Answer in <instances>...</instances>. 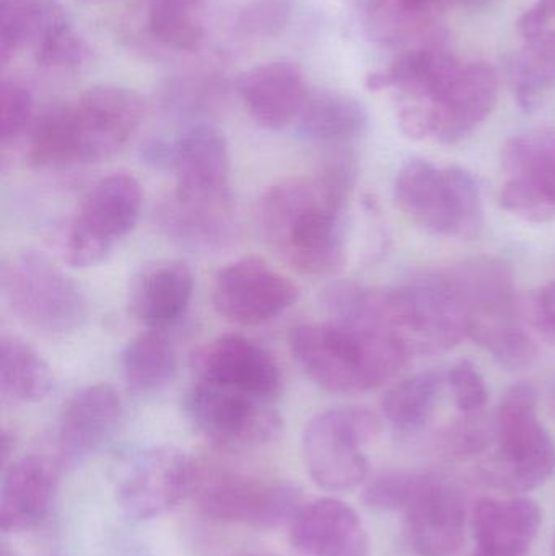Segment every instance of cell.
I'll list each match as a JSON object with an SVG mask.
<instances>
[{"instance_id": "obj_12", "label": "cell", "mask_w": 555, "mask_h": 556, "mask_svg": "<svg viewBox=\"0 0 555 556\" xmlns=\"http://www.w3.org/2000/svg\"><path fill=\"white\" fill-rule=\"evenodd\" d=\"M299 294L289 277L256 256L227 264L212 285L215 311L238 326H260L276 319L297 303Z\"/></svg>"}, {"instance_id": "obj_31", "label": "cell", "mask_w": 555, "mask_h": 556, "mask_svg": "<svg viewBox=\"0 0 555 556\" xmlns=\"http://www.w3.org/2000/svg\"><path fill=\"white\" fill-rule=\"evenodd\" d=\"M68 18L55 0H0V61L5 64L23 46H35L52 26Z\"/></svg>"}, {"instance_id": "obj_7", "label": "cell", "mask_w": 555, "mask_h": 556, "mask_svg": "<svg viewBox=\"0 0 555 556\" xmlns=\"http://www.w3.org/2000/svg\"><path fill=\"white\" fill-rule=\"evenodd\" d=\"M142 204V186L129 173L101 178L87 192L77 214L59 230V256L80 269L104 263L136 228Z\"/></svg>"}, {"instance_id": "obj_30", "label": "cell", "mask_w": 555, "mask_h": 556, "mask_svg": "<svg viewBox=\"0 0 555 556\" xmlns=\"http://www.w3.org/2000/svg\"><path fill=\"white\" fill-rule=\"evenodd\" d=\"M121 375L136 394H155L172 384L178 369L175 346L165 330H150L127 342L119 356Z\"/></svg>"}, {"instance_id": "obj_45", "label": "cell", "mask_w": 555, "mask_h": 556, "mask_svg": "<svg viewBox=\"0 0 555 556\" xmlns=\"http://www.w3.org/2000/svg\"><path fill=\"white\" fill-rule=\"evenodd\" d=\"M403 12L436 23V16L445 10L453 0H393Z\"/></svg>"}, {"instance_id": "obj_10", "label": "cell", "mask_w": 555, "mask_h": 556, "mask_svg": "<svg viewBox=\"0 0 555 556\" xmlns=\"http://www.w3.org/2000/svg\"><path fill=\"white\" fill-rule=\"evenodd\" d=\"M199 513L211 521L276 529L292 522L302 492L292 483L263 482L237 472L199 470L192 492Z\"/></svg>"}, {"instance_id": "obj_40", "label": "cell", "mask_w": 555, "mask_h": 556, "mask_svg": "<svg viewBox=\"0 0 555 556\" xmlns=\"http://www.w3.org/2000/svg\"><path fill=\"white\" fill-rule=\"evenodd\" d=\"M449 384L456 407L463 414H478L488 402L489 392L484 378L469 359H459L452 366L449 372Z\"/></svg>"}, {"instance_id": "obj_25", "label": "cell", "mask_w": 555, "mask_h": 556, "mask_svg": "<svg viewBox=\"0 0 555 556\" xmlns=\"http://www.w3.org/2000/svg\"><path fill=\"white\" fill-rule=\"evenodd\" d=\"M194 277L182 261H156L143 267L129 288V313L150 330H166L185 317Z\"/></svg>"}, {"instance_id": "obj_8", "label": "cell", "mask_w": 555, "mask_h": 556, "mask_svg": "<svg viewBox=\"0 0 555 556\" xmlns=\"http://www.w3.org/2000/svg\"><path fill=\"white\" fill-rule=\"evenodd\" d=\"M380 420L367 407L329 408L303 430L302 453L310 479L325 492H349L367 480L364 447L380 433Z\"/></svg>"}, {"instance_id": "obj_14", "label": "cell", "mask_w": 555, "mask_h": 556, "mask_svg": "<svg viewBox=\"0 0 555 556\" xmlns=\"http://www.w3.org/2000/svg\"><path fill=\"white\" fill-rule=\"evenodd\" d=\"M199 381L225 386L274 402L282 391V372L261 343L241 333H225L205 343L192 356Z\"/></svg>"}, {"instance_id": "obj_46", "label": "cell", "mask_w": 555, "mask_h": 556, "mask_svg": "<svg viewBox=\"0 0 555 556\" xmlns=\"http://www.w3.org/2000/svg\"><path fill=\"white\" fill-rule=\"evenodd\" d=\"M13 447H15V438H13L12 433L9 431H3L2 433V463H9L10 454L13 453Z\"/></svg>"}, {"instance_id": "obj_19", "label": "cell", "mask_w": 555, "mask_h": 556, "mask_svg": "<svg viewBox=\"0 0 555 556\" xmlns=\"http://www.w3.org/2000/svg\"><path fill=\"white\" fill-rule=\"evenodd\" d=\"M155 222L173 244L191 253H218L238 238L234 199L199 201L173 192L156 207Z\"/></svg>"}, {"instance_id": "obj_51", "label": "cell", "mask_w": 555, "mask_h": 556, "mask_svg": "<svg viewBox=\"0 0 555 556\" xmlns=\"http://www.w3.org/2000/svg\"><path fill=\"white\" fill-rule=\"evenodd\" d=\"M243 556H263V555H243Z\"/></svg>"}, {"instance_id": "obj_4", "label": "cell", "mask_w": 555, "mask_h": 556, "mask_svg": "<svg viewBox=\"0 0 555 556\" xmlns=\"http://www.w3.org/2000/svg\"><path fill=\"white\" fill-rule=\"evenodd\" d=\"M538 392L530 382L508 389L497 408V453L484 467V480L508 493H528L555 473V443L537 415Z\"/></svg>"}, {"instance_id": "obj_36", "label": "cell", "mask_w": 555, "mask_h": 556, "mask_svg": "<svg viewBox=\"0 0 555 556\" xmlns=\"http://www.w3.org/2000/svg\"><path fill=\"white\" fill-rule=\"evenodd\" d=\"M427 479L420 473H381L365 483L362 502L375 511H406Z\"/></svg>"}, {"instance_id": "obj_43", "label": "cell", "mask_w": 555, "mask_h": 556, "mask_svg": "<svg viewBox=\"0 0 555 556\" xmlns=\"http://www.w3.org/2000/svg\"><path fill=\"white\" fill-rule=\"evenodd\" d=\"M518 29L525 39L555 33V0H538L521 15Z\"/></svg>"}, {"instance_id": "obj_3", "label": "cell", "mask_w": 555, "mask_h": 556, "mask_svg": "<svg viewBox=\"0 0 555 556\" xmlns=\"http://www.w3.org/2000/svg\"><path fill=\"white\" fill-rule=\"evenodd\" d=\"M354 320L393 333L407 353H439L468 336V316L449 277L420 274L400 287L367 290Z\"/></svg>"}, {"instance_id": "obj_16", "label": "cell", "mask_w": 555, "mask_h": 556, "mask_svg": "<svg viewBox=\"0 0 555 556\" xmlns=\"http://www.w3.org/2000/svg\"><path fill=\"white\" fill-rule=\"evenodd\" d=\"M123 402L113 386L93 384L75 392L62 408L55 430V459L65 467L80 466L103 450L119 428Z\"/></svg>"}, {"instance_id": "obj_34", "label": "cell", "mask_w": 555, "mask_h": 556, "mask_svg": "<svg viewBox=\"0 0 555 556\" xmlns=\"http://www.w3.org/2000/svg\"><path fill=\"white\" fill-rule=\"evenodd\" d=\"M440 388L442 375L436 371L419 372L398 382L381 402L384 417L398 430H419L432 415Z\"/></svg>"}, {"instance_id": "obj_42", "label": "cell", "mask_w": 555, "mask_h": 556, "mask_svg": "<svg viewBox=\"0 0 555 556\" xmlns=\"http://www.w3.org/2000/svg\"><path fill=\"white\" fill-rule=\"evenodd\" d=\"M472 421L475 420L463 421L446 434L445 444L450 453H455L456 456H472L488 447V431Z\"/></svg>"}, {"instance_id": "obj_37", "label": "cell", "mask_w": 555, "mask_h": 556, "mask_svg": "<svg viewBox=\"0 0 555 556\" xmlns=\"http://www.w3.org/2000/svg\"><path fill=\"white\" fill-rule=\"evenodd\" d=\"M446 173H449L450 185H452L453 195H455L456 218H458L456 238L475 240L481 235L482 227H484L481 186H479L478 178L466 169L453 166V168L446 169Z\"/></svg>"}, {"instance_id": "obj_5", "label": "cell", "mask_w": 555, "mask_h": 556, "mask_svg": "<svg viewBox=\"0 0 555 556\" xmlns=\"http://www.w3.org/2000/svg\"><path fill=\"white\" fill-rule=\"evenodd\" d=\"M2 290L12 313L48 337L74 333L87 319V300L77 281L46 254L23 250L2 267Z\"/></svg>"}, {"instance_id": "obj_52", "label": "cell", "mask_w": 555, "mask_h": 556, "mask_svg": "<svg viewBox=\"0 0 555 556\" xmlns=\"http://www.w3.org/2000/svg\"><path fill=\"white\" fill-rule=\"evenodd\" d=\"M554 554H555V538H554Z\"/></svg>"}, {"instance_id": "obj_35", "label": "cell", "mask_w": 555, "mask_h": 556, "mask_svg": "<svg viewBox=\"0 0 555 556\" xmlns=\"http://www.w3.org/2000/svg\"><path fill=\"white\" fill-rule=\"evenodd\" d=\"M225 87L214 75H185L166 87L165 106L179 116H204L220 106Z\"/></svg>"}, {"instance_id": "obj_6", "label": "cell", "mask_w": 555, "mask_h": 556, "mask_svg": "<svg viewBox=\"0 0 555 556\" xmlns=\"http://www.w3.org/2000/svg\"><path fill=\"white\" fill-rule=\"evenodd\" d=\"M142 94L119 85H98L71 106L58 108L65 165H87L116 155L146 119Z\"/></svg>"}, {"instance_id": "obj_32", "label": "cell", "mask_w": 555, "mask_h": 556, "mask_svg": "<svg viewBox=\"0 0 555 556\" xmlns=\"http://www.w3.org/2000/svg\"><path fill=\"white\" fill-rule=\"evenodd\" d=\"M525 41V48L508 59V78L521 110L533 111L555 84V33Z\"/></svg>"}, {"instance_id": "obj_33", "label": "cell", "mask_w": 555, "mask_h": 556, "mask_svg": "<svg viewBox=\"0 0 555 556\" xmlns=\"http://www.w3.org/2000/svg\"><path fill=\"white\" fill-rule=\"evenodd\" d=\"M202 0H147V29L160 45L175 51H198L204 42L199 20Z\"/></svg>"}, {"instance_id": "obj_44", "label": "cell", "mask_w": 555, "mask_h": 556, "mask_svg": "<svg viewBox=\"0 0 555 556\" xmlns=\"http://www.w3.org/2000/svg\"><path fill=\"white\" fill-rule=\"evenodd\" d=\"M534 320L543 332L555 336V281L538 293L534 301Z\"/></svg>"}, {"instance_id": "obj_53", "label": "cell", "mask_w": 555, "mask_h": 556, "mask_svg": "<svg viewBox=\"0 0 555 556\" xmlns=\"http://www.w3.org/2000/svg\"><path fill=\"white\" fill-rule=\"evenodd\" d=\"M475 556H482V555L476 554Z\"/></svg>"}, {"instance_id": "obj_1", "label": "cell", "mask_w": 555, "mask_h": 556, "mask_svg": "<svg viewBox=\"0 0 555 556\" xmlns=\"http://www.w3.org/2000/svg\"><path fill=\"white\" fill-rule=\"evenodd\" d=\"M355 162L336 156L319 175L283 179L264 192V238L290 267L305 276L338 274L348 261V204Z\"/></svg>"}, {"instance_id": "obj_22", "label": "cell", "mask_w": 555, "mask_h": 556, "mask_svg": "<svg viewBox=\"0 0 555 556\" xmlns=\"http://www.w3.org/2000/svg\"><path fill=\"white\" fill-rule=\"evenodd\" d=\"M238 93L251 117L270 130L295 124L312 94L302 68L286 61L266 62L244 72Z\"/></svg>"}, {"instance_id": "obj_47", "label": "cell", "mask_w": 555, "mask_h": 556, "mask_svg": "<svg viewBox=\"0 0 555 556\" xmlns=\"http://www.w3.org/2000/svg\"><path fill=\"white\" fill-rule=\"evenodd\" d=\"M495 2V0H465L466 5L469 9H484L489 3Z\"/></svg>"}, {"instance_id": "obj_13", "label": "cell", "mask_w": 555, "mask_h": 556, "mask_svg": "<svg viewBox=\"0 0 555 556\" xmlns=\"http://www.w3.org/2000/svg\"><path fill=\"white\" fill-rule=\"evenodd\" d=\"M508 182L502 207L534 224L555 218V132L530 130L512 137L502 149Z\"/></svg>"}, {"instance_id": "obj_18", "label": "cell", "mask_w": 555, "mask_h": 556, "mask_svg": "<svg viewBox=\"0 0 555 556\" xmlns=\"http://www.w3.org/2000/svg\"><path fill=\"white\" fill-rule=\"evenodd\" d=\"M61 464L55 457L33 456L13 460L0 485V529L20 534L38 528L51 515L59 489Z\"/></svg>"}, {"instance_id": "obj_24", "label": "cell", "mask_w": 555, "mask_h": 556, "mask_svg": "<svg viewBox=\"0 0 555 556\" xmlns=\"http://www.w3.org/2000/svg\"><path fill=\"white\" fill-rule=\"evenodd\" d=\"M394 199L404 215L427 233L456 237L455 195L446 169L427 160H407L394 181Z\"/></svg>"}, {"instance_id": "obj_49", "label": "cell", "mask_w": 555, "mask_h": 556, "mask_svg": "<svg viewBox=\"0 0 555 556\" xmlns=\"http://www.w3.org/2000/svg\"><path fill=\"white\" fill-rule=\"evenodd\" d=\"M0 556H18L15 554V552L9 551V548L3 545L2 552H0Z\"/></svg>"}, {"instance_id": "obj_20", "label": "cell", "mask_w": 555, "mask_h": 556, "mask_svg": "<svg viewBox=\"0 0 555 556\" xmlns=\"http://www.w3.org/2000/svg\"><path fill=\"white\" fill-rule=\"evenodd\" d=\"M407 535L419 556H453L465 542V500L429 477L406 508Z\"/></svg>"}, {"instance_id": "obj_38", "label": "cell", "mask_w": 555, "mask_h": 556, "mask_svg": "<svg viewBox=\"0 0 555 556\" xmlns=\"http://www.w3.org/2000/svg\"><path fill=\"white\" fill-rule=\"evenodd\" d=\"M87 45L72 28L71 20L52 26L36 45V62L45 68H75L87 59Z\"/></svg>"}, {"instance_id": "obj_2", "label": "cell", "mask_w": 555, "mask_h": 556, "mask_svg": "<svg viewBox=\"0 0 555 556\" xmlns=\"http://www.w3.org/2000/svg\"><path fill=\"white\" fill-rule=\"evenodd\" d=\"M290 350L310 381L332 394L354 395L390 381L406 365V346L364 323H306L290 333Z\"/></svg>"}, {"instance_id": "obj_23", "label": "cell", "mask_w": 555, "mask_h": 556, "mask_svg": "<svg viewBox=\"0 0 555 556\" xmlns=\"http://www.w3.org/2000/svg\"><path fill=\"white\" fill-rule=\"evenodd\" d=\"M499 78L484 62L462 65L433 103L436 137L442 143L466 139L497 104Z\"/></svg>"}, {"instance_id": "obj_26", "label": "cell", "mask_w": 555, "mask_h": 556, "mask_svg": "<svg viewBox=\"0 0 555 556\" xmlns=\"http://www.w3.org/2000/svg\"><path fill=\"white\" fill-rule=\"evenodd\" d=\"M543 526V509L528 496L482 498L472 511L478 554L527 556Z\"/></svg>"}, {"instance_id": "obj_11", "label": "cell", "mask_w": 555, "mask_h": 556, "mask_svg": "<svg viewBox=\"0 0 555 556\" xmlns=\"http://www.w3.org/2000/svg\"><path fill=\"white\" fill-rule=\"evenodd\" d=\"M201 466L172 446L150 447L129 460L117 480L116 500L133 521H150L194 492Z\"/></svg>"}, {"instance_id": "obj_48", "label": "cell", "mask_w": 555, "mask_h": 556, "mask_svg": "<svg viewBox=\"0 0 555 556\" xmlns=\"http://www.w3.org/2000/svg\"><path fill=\"white\" fill-rule=\"evenodd\" d=\"M550 402H551V408H553V412L555 414V382L553 384V388H551Z\"/></svg>"}, {"instance_id": "obj_17", "label": "cell", "mask_w": 555, "mask_h": 556, "mask_svg": "<svg viewBox=\"0 0 555 556\" xmlns=\"http://www.w3.org/2000/svg\"><path fill=\"white\" fill-rule=\"evenodd\" d=\"M446 277L465 307L469 337L521 324L514 273L507 264L479 257L453 267Z\"/></svg>"}, {"instance_id": "obj_50", "label": "cell", "mask_w": 555, "mask_h": 556, "mask_svg": "<svg viewBox=\"0 0 555 556\" xmlns=\"http://www.w3.org/2000/svg\"><path fill=\"white\" fill-rule=\"evenodd\" d=\"M78 2H84V3H103V2H108V0H78Z\"/></svg>"}, {"instance_id": "obj_28", "label": "cell", "mask_w": 555, "mask_h": 556, "mask_svg": "<svg viewBox=\"0 0 555 556\" xmlns=\"http://www.w3.org/2000/svg\"><path fill=\"white\" fill-rule=\"evenodd\" d=\"M368 114L351 94L319 91L310 94L295 123L297 136L306 142L339 146L364 136Z\"/></svg>"}, {"instance_id": "obj_39", "label": "cell", "mask_w": 555, "mask_h": 556, "mask_svg": "<svg viewBox=\"0 0 555 556\" xmlns=\"http://www.w3.org/2000/svg\"><path fill=\"white\" fill-rule=\"evenodd\" d=\"M33 103L31 93L25 85L18 81L3 80L0 87V140L2 146L15 142L20 136L31 126Z\"/></svg>"}, {"instance_id": "obj_27", "label": "cell", "mask_w": 555, "mask_h": 556, "mask_svg": "<svg viewBox=\"0 0 555 556\" xmlns=\"http://www.w3.org/2000/svg\"><path fill=\"white\" fill-rule=\"evenodd\" d=\"M459 67L452 52L432 42L411 49L390 67L368 75L367 87L374 91L394 88L401 101L433 104Z\"/></svg>"}, {"instance_id": "obj_21", "label": "cell", "mask_w": 555, "mask_h": 556, "mask_svg": "<svg viewBox=\"0 0 555 556\" xmlns=\"http://www.w3.org/2000/svg\"><path fill=\"white\" fill-rule=\"evenodd\" d=\"M293 547L306 556H367V531L358 513L336 498L305 503L290 522Z\"/></svg>"}, {"instance_id": "obj_29", "label": "cell", "mask_w": 555, "mask_h": 556, "mask_svg": "<svg viewBox=\"0 0 555 556\" xmlns=\"http://www.w3.org/2000/svg\"><path fill=\"white\" fill-rule=\"evenodd\" d=\"M54 388L49 363L16 336L0 340V392L9 404L26 405L41 402Z\"/></svg>"}, {"instance_id": "obj_15", "label": "cell", "mask_w": 555, "mask_h": 556, "mask_svg": "<svg viewBox=\"0 0 555 556\" xmlns=\"http://www.w3.org/2000/svg\"><path fill=\"white\" fill-rule=\"evenodd\" d=\"M166 168L175 173V194L199 201H230V147L214 124L192 123L168 143Z\"/></svg>"}, {"instance_id": "obj_41", "label": "cell", "mask_w": 555, "mask_h": 556, "mask_svg": "<svg viewBox=\"0 0 555 556\" xmlns=\"http://www.w3.org/2000/svg\"><path fill=\"white\" fill-rule=\"evenodd\" d=\"M289 0H256L244 12L241 25L254 33H276L289 15Z\"/></svg>"}, {"instance_id": "obj_9", "label": "cell", "mask_w": 555, "mask_h": 556, "mask_svg": "<svg viewBox=\"0 0 555 556\" xmlns=\"http://www.w3.org/2000/svg\"><path fill=\"white\" fill-rule=\"evenodd\" d=\"M182 405L192 427L205 440L225 450L266 446L282 433V417L274 402L225 386L198 379Z\"/></svg>"}]
</instances>
